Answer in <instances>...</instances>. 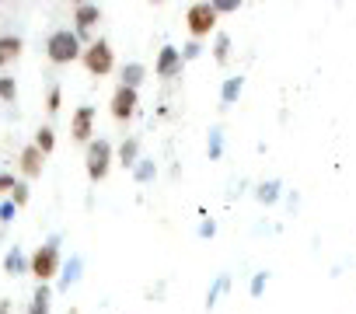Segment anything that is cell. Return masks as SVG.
<instances>
[{"label":"cell","instance_id":"cell-1","mask_svg":"<svg viewBox=\"0 0 356 314\" xmlns=\"http://www.w3.org/2000/svg\"><path fill=\"white\" fill-rule=\"evenodd\" d=\"M63 238L49 234L32 255H29V276H35V283H53L63 269Z\"/></svg>","mask_w":356,"mask_h":314},{"label":"cell","instance_id":"cell-2","mask_svg":"<svg viewBox=\"0 0 356 314\" xmlns=\"http://www.w3.org/2000/svg\"><path fill=\"white\" fill-rule=\"evenodd\" d=\"M81 53H84V46H81V39H77L74 28H53L46 35V56H49V63L67 67V63H77Z\"/></svg>","mask_w":356,"mask_h":314},{"label":"cell","instance_id":"cell-3","mask_svg":"<svg viewBox=\"0 0 356 314\" xmlns=\"http://www.w3.org/2000/svg\"><path fill=\"white\" fill-rule=\"evenodd\" d=\"M112 165H115V147L105 136H95L88 143V150H84V172H88V179L91 182H105Z\"/></svg>","mask_w":356,"mask_h":314},{"label":"cell","instance_id":"cell-4","mask_svg":"<svg viewBox=\"0 0 356 314\" xmlns=\"http://www.w3.org/2000/svg\"><path fill=\"white\" fill-rule=\"evenodd\" d=\"M217 22H220V15L213 11L210 0H196V4L186 8V28L196 42H203L207 35H217Z\"/></svg>","mask_w":356,"mask_h":314},{"label":"cell","instance_id":"cell-5","mask_svg":"<svg viewBox=\"0 0 356 314\" xmlns=\"http://www.w3.org/2000/svg\"><path fill=\"white\" fill-rule=\"evenodd\" d=\"M81 63H84V70L91 77H108L115 70V49H112V42L108 39H95L91 46H84Z\"/></svg>","mask_w":356,"mask_h":314},{"label":"cell","instance_id":"cell-6","mask_svg":"<svg viewBox=\"0 0 356 314\" xmlns=\"http://www.w3.org/2000/svg\"><path fill=\"white\" fill-rule=\"evenodd\" d=\"M70 22H74L70 28L77 32L81 46H91V42H95V28L102 25V8L81 0V4H74V11H70Z\"/></svg>","mask_w":356,"mask_h":314},{"label":"cell","instance_id":"cell-7","mask_svg":"<svg viewBox=\"0 0 356 314\" xmlns=\"http://www.w3.org/2000/svg\"><path fill=\"white\" fill-rule=\"evenodd\" d=\"M182 70H186L182 46H171V42H164V46L157 49V56H154V74H157L161 81H175V77H182Z\"/></svg>","mask_w":356,"mask_h":314},{"label":"cell","instance_id":"cell-8","mask_svg":"<svg viewBox=\"0 0 356 314\" xmlns=\"http://www.w3.org/2000/svg\"><path fill=\"white\" fill-rule=\"evenodd\" d=\"M108 112H112L115 122H129V119L140 112V91L115 84V91H112V98H108Z\"/></svg>","mask_w":356,"mask_h":314},{"label":"cell","instance_id":"cell-9","mask_svg":"<svg viewBox=\"0 0 356 314\" xmlns=\"http://www.w3.org/2000/svg\"><path fill=\"white\" fill-rule=\"evenodd\" d=\"M95 122H98V112H95V105H77L74 108V115H70V136L77 140V143H91L95 140Z\"/></svg>","mask_w":356,"mask_h":314},{"label":"cell","instance_id":"cell-10","mask_svg":"<svg viewBox=\"0 0 356 314\" xmlns=\"http://www.w3.org/2000/svg\"><path fill=\"white\" fill-rule=\"evenodd\" d=\"M18 172H22L25 182H32V179H39V175L46 172V154H42L35 143H25V147H22V154H18Z\"/></svg>","mask_w":356,"mask_h":314},{"label":"cell","instance_id":"cell-11","mask_svg":"<svg viewBox=\"0 0 356 314\" xmlns=\"http://www.w3.org/2000/svg\"><path fill=\"white\" fill-rule=\"evenodd\" d=\"M81 276H84V255H67V262H63V269H60V276H56V290L60 293H70L77 283H81Z\"/></svg>","mask_w":356,"mask_h":314},{"label":"cell","instance_id":"cell-12","mask_svg":"<svg viewBox=\"0 0 356 314\" xmlns=\"http://www.w3.org/2000/svg\"><path fill=\"white\" fill-rule=\"evenodd\" d=\"M140 157H143V140H140V136H126V140L115 147V161H119L126 172H133V168L140 165Z\"/></svg>","mask_w":356,"mask_h":314},{"label":"cell","instance_id":"cell-13","mask_svg":"<svg viewBox=\"0 0 356 314\" xmlns=\"http://www.w3.org/2000/svg\"><path fill=\"white\" fill-rule=\"evenodd\" d=\"M241 91H245V74L224 77V84H220V112H231L241 101Z\"/></svg>","mask_w":356,"mask_h":314},{"label":"cell","instance_id":"cell-14","mask_svg":"<svg viewBox=\"0 0 356 314\" xmlns=\"http://www.w3.org/2000/svg\"><path fill=\"white\" fill-rule=\"evenodd\" d=\"M231 286H234V276H231V272H217V276H213V283H210V290H207V300H203V304H207V311H213V307L231 293Z\"/></svg>","mask_w":356,"mask_h":314},{"label":"cell","instance_id":"cell-15","mask_svg":"<svg viewBox=\"0 0 356 314\" xmlns=\"http://www.w3.org/2000/svg\"><path fill=\"white\" fill-rule=\"evenodd\" d=\"M4 272H8L11 279H22V276H29V255H25L18 245H11V248L4 251Z\"/></svg>","mask_w":356,"mask_h":314},{"label":"cell","instance_id":"cell-16","mask_svg":"<svg viewBox=\"0 0 356 314\" xmlns=\"http://www.w3.org/2000/svg\"><path fill=\"white\" fill-rule=\"evenodd\" d=\"M22 49H25L22 35H11V32L0 35V70H8V67H11V63L22 56Z\"/></svg>","mask_w":356,"mask_h":314},{"label":"cell","instance_id":"cell-17","mask_svg":"<svg viewBox=\"0 0 356 314\" xmlns=\"http://www.w3.org/2000/svg\"><path fill=\"white\" fill-rule=\"evenodd\" d=\"M147 81V67L140 63V60H129V63H122V70H119V84L122 88H133V91H140V84Z\"/></svg>","mask_w":356,"mask_h":314},{"label":"cell","instance_id":"cell-18","mask_svg":"<svg viewBox=\"0 0 356 314\" xmlns=\"http://www.w3.org/2000/svg\"><path fill=\"white\" fill-rule=\"evenodd\" d=\"M255 199H259L262 206H276V203L283 199V182H280V179H262V182L255 185Z\"/></svg>","mask_w":356,"mask_h":314},{"label":"cell","instance_id":"cell-19","mask_svg":"<svg viewBox=\"0 0 356 314\" xmlns=\"http://www.w3.org/2000/svg\"><path fill=\"white\" fill-rule=\"evenodd\" d=\"M53 311V286L49 283H39L32 300H29V314H49Z\"/></svg>","mask_w":356,"mask_h":314},{"label":"cell","instance_id":"cell-20","mask_svg":"<svg viewBox=\"0 0 356 314\" xmlns=\"http://www.w3.org/2000/svg\"><path fill=\"white\" fill-rule=\"evenodd\" d=\"M224 157V126L207 129V161H220Z\"/></svg>","mask_w":356,"mask_h":314},{"label":"cell","instance_id":"cell-21","mask_svg":"<svg viewBox=\"0 0 356 314\" xmlns=\"http://www.w3.org/2000/svg\"><path fill=\"white\" fill-rule=\"evenodd\" d=\"M231 46H234V39H231L227 32H217V35H213V63H217V67H227Z\"/></svg>","mask_w":356,"mask_h":314},{"label":"cell","instance_id":"cell-22","mask_svg":"<svg viewBox=\"0 0 356 314\" xmlns=\"http://www.w3.org/2000/svg\"><path fill=\"white\" fill-rule=\"evenodd\" d=\"M157 179V161H154V157H140V165L133 168V182L136 185H150Z\"/></svg>","mask_w":356,"mask_h":314},{"label":"cell","instance_id":"cell-23","mask_svg":"<svg viewBox=\"0 0 356 314\" xmlns=\"http://www.w3.org/2000/svg\"><path fill=\"white\" fill-rule=\"evenodd\" d=\"M32 143H35V147H39V150H42V154L49 157V154L56 150V129H53V126H39V129H35V140H32Z\"/></svg>","mask_w":356,"mask_h":314},{"label":"cell","instance_id":"cell-24","mask_svg":"<svg viewBox=\"0 0 356 314\" xmlns=\"http://www.w3.org/2000/svg\"><path fill=\"white\" fill-rule=\"evenodd\" d=\"M60 108H63V88H60V81H49V88H46V112L56 115Z\"/></svg>","mask_w":356,"mask_h":314},{"label":"cell","instance_id":"cell-25","mask_svg":"<svg viewBox=\"0 0 356 314\" xmlns=\"http://www.w3.org/2000/svg\"><path fill=\"white\" fill-rule=\"evenodd\" d=\"M269 269H259V272H252V279H248V297L252 300H259L262 293H266V286H269Z\"/></svg>","mask_w":356,"mask_h":314},{"label":"cell","instance_id":"cell-26","mask_svg":"<svg viewBox=\"0 0 356 314\" xmlns=\"http://www.w3.org/2000/svg\"><path fill=\"white\" fill-rule=\"evenodd\" d=\"M0 101H4V105H15L18 101V81L15 77H0Z\"/></svg>","mask_w":356,"mask_h":314},{"label":"cell","instance_id":"cell-27","mask_svg":"<svg viewBox=\"0 0 356 314\" xmlns=\"http://www.w3.org/2000/svg\"><path fill=\"white\" fill-rule=\"evenodd\" d=\"M29 199H32V185H29L25 179H18V185L11 189V203L22 210V206H29Z\"/></svg>","mask_w":356,"mask_h":314},{"label":"cell","instance_id":"cell-28","mask_svg":"<svg viewBox=\"0 0 356 314\" xmlns=\"http://www.w3.org/2000/svg\"><path fill=\"white\" fill-rule=\"evenodd\" d=\"M196 234H200L203 241H213V238H217V220H213L210 213H203V220H200V227H196Z\"/></svg>","mask_w":356,"mask_h":314},{"label":"cell","instance_id":"cell-29","mask_svg":"<svg viewBox=\"0 0 356 314\" xmlns=\"http://www.w3.org/2000/svg\"><path fill=\"white\" fill-rule=\"evenodd\" d=\"M200 56H203V42L189 39V42L182 46V60H186V63H193V60H200Z\"/></svg>","mask_w":356,"mask_h":314},{"label":"cell","instance_id":"cell-30","mask_svg":"<svg viewBox=\"0 0 356 314\" xmlns=\"http://www.w3.org/2000/svg\"><path fill=\"white\" fill-rule=\"evenodd\" d=\"M210 4H213L217 15H234V11H241V0H210Z\"/></svg>","mask_w":356,"mask_h":314},{"label":"cell","instance_id":"cell-31","mask_svg":"<svg viewBox=\"0 0 356 314\" xmlns=\"http://www.w3.org/2000/svg\"><path fill=\"white\" fill-rule=\"evenodd\" d=\"M15 217H18V206H15V203H11V196H8L4 203H0V224H11Z\"/></svg>","mask_w":356,"mask_h":314},{"label":"cell","instance_id":"cell-32","mask_svg":"<svg viewBox=\"0 0 356 314\" xmlns=\"http://www.w3.org/2000/svg\"><path fill=\"white\" fill-rule=\"evenodd\" d=\"M18 185V179L11 172H0V196H11V189Z\"/></svg>","mask_w":356,"mask_h":314},{"label":"cell","instance_id":"cell-33","mask_svg":"<svg viewBox=\"0 0 356 314\" xmlns=\"http://www.w3.org/2000/svg\"><path fill=\"white\" fill-rule=\"evenodd\" d=\"M286 210H290V217H297V210H300V192H290V196H286Z\"/></svg>","mask_w":356,"mask_h":314},{"label":"cell","instance_id":"cell-34","mask_svg":"<svg viewBox=\"0 0 356 314\" xmlns=\"http://www.w3.org/2000/svg\"><path fill=\"white\" fill-rule=\"evenodd\" d=\"M0 314H11V300H0Z\"/></svg>","mask_w":356,"mask_h":314},{"label":"cell","instance_id":"cell-35","mask_svg":"<svg viewBox=\"0 0 356 314\" xmlns=\"http://www.w3.org/2000/svg\"><path fill=\"white\" fill-rule=\"evenodd\" d=\"M67 314H81V311H77V307H70V311H67Z\"/></svg>","mask_w":356,"mask_h":314}]
</instances>
